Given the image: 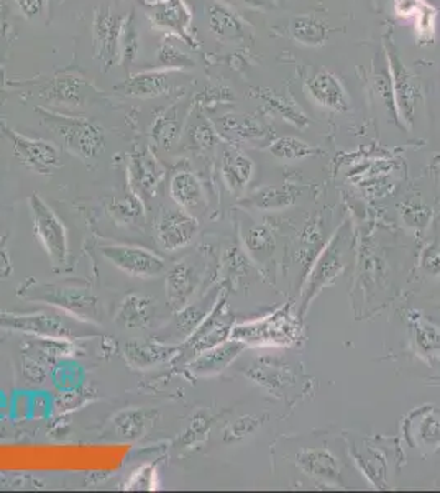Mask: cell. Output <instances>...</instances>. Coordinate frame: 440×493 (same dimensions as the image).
Masks as SVG:
<instances>
[{
    "mask_svg": "<svg viewBox=\"0 0 440 493\" xmlns=\"http://www.w3.org/2000/svg\"><path fill=\"white\" fill-rule=\"evenodd\" d=\"M409 419L407 433L415 438L417 448L437 449L440 446V413L432 407L415 411Z\"/></svg>",
    "mask_w": 440,
    "mask_h": 493,
    "instance_id": "cell-20",
    "label": "cell"
},
{
    "mask_svg": "<svg viewBox=\"0 0 440 493\" xmlns=\"http://www.w3.org/2000/svg\"><path fill=\"white\" fill-rule=\"evenodd\" d=\"M348 248H350V226L347 222L330 237L327 246H324L321 256L311 267V272L303 285V291L297 303V315H305L307 307H311L314 298L321 293L322 289L329 287L332 281L344 272L347 265Z\"/></svg>",
    "mask_w": 440,
    "mask_h": 493,
    "instance_id": "cell-2",
    "label": "cell"
},
{
    "mask_svg": "<svg viewBox=\"0 0 440 493\" xmlns=\"http://www.w3.org/2000/svg\"><path fill=\"white\" fill-rule=\"evenodd\" d=\"M170 195L173 201L186 213L197 217L207 209L204 187L195 173L178 171L171 179Z\"/></svg>",
    "mask_w": 440,
    "mask_h": 493,
    "instance_id": "cell-16",
    "label": "cell"
},
{
    "mask_svg": "<svg viewBox=\"0 0 440 493\" xmlns=\"http://www.w3.org/2000/svg\"><path fill=\"white\" fill-rule=\"evenodd\" d=\"M2 130H4V136H7L14 145V152L26 168L38 171V173H50L55 168H60V152L56 146H53V144L20 136L15 130L5 127L4 124H2Z\"/></svg>",
    "mask_w": 440,
    "mask_h": 493,
    "instance_id": "cell-10",
    "label": "cell"
},
{
    "mask_svg": "<svg viewBox=\"0 0 440 493\" xmlns=\"http://www.w3.org/2000/svg\"><path fill=\"white\" fill-rule=\"evenodd\" d=\"M2 20H4V4L0 0V26H2Z\"/></svg>",
    "mask_w": 440,
    "mask_h": 493,
    "instance_id": "cell-47",
    "label": "cell"
},
{
    "mask_svg": "<svg viewBox=\"0 0 440 493\" xmlns=\"http://www.w3.org/2000/svg\"><path fill=\"white\" fill-rule=\"evenodd\" d=\"M263 425V418L255 415H245L235 419L232 425L227 426L224 431V441L234 444V442L244 441L246 438L254 436Z\"/></svg>",
    "mask_w": 440,
    "mask_h": 493,
    "instance_id": "cell-38",
    "label": "cell"
},
{
    "mask_svg": "<svg viewBox=\"0 0 440 493\" xmlns=\"http://www.w3.org/2000/svg\"><path fill=\"white\" fill-rule=\"evenodd\" d=\"M245 347V344L238 340H225L219 346L204 350L203 354L195 356L189 364V370L195 377H211V375L220 374L242 354V350Z\"/></svg>",
    "mask_w": 440,
    "mask_h": 493,
    "instance_id": "cell-15",
    "label": "cell"
},
{
    "mask_svg": "<svg viewBox=\"0 0 440 493\" xmlns=\"http://www.w3.org/2000/svg\"><path fill=\"white\" fill-rule=\"evenodd\" d=\"M255 163L246 155L227 148L222 155V176L232 193H240L254 176Z\"/></svg>",
    "mask_w": 440,
    "mask_h": 493,
    "instance_id": "cell-23",
    "label": "cell"
},
{
    "mask_svg": "<svg viewBox=\"0 0 440 493\" xmlns=\"http://www.w3.org/2000/svg\"><path fill=\"white\" fill-rule=\"evenodd\" d=\"M246 375L258 385L265 387L275 397H283L285 391L295 383V377L289 370V367L285 366L280 360H271V358L256 360Z\"/></svg>",
    "mask_w": 440,
    "mask_h": 493,
    "instance_id": "cell-18",
    "label": "cell"
},
{
    "mask_svg": "<svg viewBox=\"0 0 440 493\" xmlns=\"http://www.w3.org/2000/svg\"><path fill=\"white\" fill-rule=\"evenodd\" d=\"M423 268L429 275H440V246H432L425 248L423 256Z\"/></svg>",
    "mask_w": 440,
    "mask_h": 493,
    "instance_id": "cell-44",
    "label": "cell"
},
{
    "mask_svg": "<svg viewBox=\"0 0 440 493\" xmlns=\"http://www.w3.org/2000/svg\"><path fill=\"white\" fill-rule=\"evenodd\" d=\"M153 311H155V305L148 297L128 295L120 305L119 311L115 315V321L124 329H145L152 323Z\"/></svg>",
    "mask_w": 440,
    "mask_h": 493,
    "instance_id": "cell-24",
    "label": "cell"
},
{
    "mask_svg": "<svg viewBox=\"0 0 440 493\" xmlns=\"http://www.w3.org/2000/svg\"><path fill=\"white\" fill-rule=\"evenodd\" d=\"M301 319L293 307H281L276 313L250 323L237 324L232 327L230 339L255 347H285L299 339Z\"/></svg>",
    "mask_w": 440,
    "mask_h": 493,
    "instance_id": "cell-3",
    "label": "cell"
},
{
    "mask_svg": "<svg viewBox=\"0 0 440 493\" xmlns=\"http://www.w3.org/2000/svg\"><path fill=\"white\" fill-rule=\"evenodd\" d=\"M160 165L150 154H140L132 160L130 166V176H132V186L140 199H150L156 186L160 183Z\"/></svg>",
    "mask_w": 440,
    "mask_h": 493,
    "instance_id": "cell-22",
    "label": "cell"
},
{
    "mask_svg": "<svg viewBox=\"0 0 440 493\" xmlns=\"http://www.w3.org/2000/svg\"><path fill=\"white\" fill-rule=\"evenodd\" d=\"M168 77H170V73H145L125 83L122 86V89L127 96H134V97L160 96L168 87Z\"/></svg>",
    "mask_w": 440,
    "mask_h": 493,
    "instance_id": "cell-32",
    "label": "cell"
},
{
    "mask_svg": "<svg viewBox=\"0 0 440 493\" xmlns=\"http://www.w3.org/2000/svg\"><path fill=\"white\" fill-rule=\"evenodd\" d=\"M390 60L391 86L396 101V111L399 119L406 124L407 127H413L415 122V103H417V83L415 76L409 73L406 65L401 61L398 53L391 48L388 52Z\"/></svg>",
    "mask_w": 440,
    "mask_h": 493,
    "instance_id": "cell-11",
    "label": "cell"
},
{
    "mask_svg": "<svg viewBox=\"0 0 440 493\" xmlns=\"http://www.w3.org/2000/svg\"><path fill=\"white\" fill-rule=\"evenodd\" d=\"M109 213L124 226H138L144 222V203L138 196H127L109 206Z\"/></svg>",
    "mask_w": 440,
    "mask_h": 493,
    "instance_id": "cell-34",
    "label": "cell"
},
{
    "mask_svg": "<svg viewBox=\"0 0 440 493\" xmlns=\"http://www.w3.org/2000/svg\"><path fill=\"white\" fill-rule=\"evenodd\" d=\"M102 256L120 272L134 278H153L166 270V262L142 246H109L102 248Z\"/></svg>",
    "mask_w": 440,
    "mask_h": 493,
    "instance_id": "cell-7",
    "label": "cell"
},
{
    "mask_svg": "<svg viewBox=\"0 0 440 493\" xmlns=\"http://www.w3.org/2000/svg\"><path fill=\"white\" fill-rule=\"evenodd\" d=\"M0 327L55 340L83 339L95 336L91 324L81 321L58 307L55 311H38L26 315L0 313Z\"/></svg>",
    "mask_w": 440,
    "mask_h": 493,
    "instance_id": "cell-1",
    "label": "cell"
},
{
    "mask_svg": "<svg viewBox=\"0 0 440 493\" xmlns=\"http://www.w3.org/2000/svg\"><path fill=\"white\" fill-rule=\"evenodd\" d=\"M153 18L158 25L165 26L173 32H178L187 38L191 12L183 0H165L155 5Z\"/></svg>",
    "mask_w": 440,
    "mask_h": 493,
    "instance_id": "cell-26",
    "label": "cell"
},
{
    "mask_svg": "<svg viewBox=\"0 0 440 493\" xmlns=\"http://www.w3.org/2000/svg\"><path fill=\"white\" fill-rule=\"evenodd\" d=\"M391 175V165L386 162H373L364 165L360 170L352 173L350 178L354 179L356 186H362L370 191L373 187L385 186Z\"/></svg>",
    "mask_w": 440,
    "mask_h": 493,
    "instance_id": "cell-35",
    "label": "cell"
},
{
    "mask_svg": "<svg viewBox=\"0 0 440 493\" xmlns=\"http://www.w3.org/2000/svg\"><path fill=\"white\" fill-rule=\"evenodd\" d=\"M197 283H199V277L193 267L179 264L171 268L166 278V293H168L170 307L175 311L186 307L191 297L195 295Z\"/></svg>",
    "mask_w": 440,
    "mask_h": 493,
    "instance_id": "cell-19",
    "label": "cell"
},
{
    "mask_svg": "<svg viewBox=\"0 0 440 493\" xmlns=\"http://www.w3.org/2000/svg\"><path fill=\"white\" fill-rule=\"evenodd\" d=\"M244 242H245L248 254L255 258H265V257L271 256L275 246H276L275 236H273L270 227H266L263 224L250 226L244 236Z\"/></svg>",
    "mask_w": 440,
    "mask_h": 493,
    "instance_id": "cell-33",
    "label": "cell"
},
{
    "mask_svg": "<svg viewBox=\"0 0 440 493\" xmlns=\"http://www.w3.org/2000/svg\"><path fill=\"white\" fill-rule=\"evenodd\" d=\"M399 216L406 227L415 230V232H421V230L427 229V226L431 224L432 209L423 203L409 201V203L399 206Z\"/></svg>",
    "mask_w": 440,
    "mask_h": 493,
    "instance_id": "cell-37",
    "label": "cell"
},
{
    "mask_svg": "<svg viewBox=\"0 0 440 493\" xmlns=\"http://www.w3.org/2000/svg\"><path fill=\"white\" fill-rule=\"evenodd\" d=\"M161 61L165 65H170L171 68H181V66H193V61L187 58L186 55L179 53L176 48L165 45L160 52Z\"/></svg>",
    "mask_w": 440,
    "mask_h": 493,
    "instance_id": "cell-43",
    "label": "cell"
},
{
    "mask_svg": "<svg viewBox=\"0 0 440 493\" xmlns=\"http://www.w3.org/2000/svg\"><path fill=\"white\" fill-rule=\"evenodd\" d=\"M435 17H437V12L427 4H423V7L417 10V14H415V34H417L419 42H432L434 30H435Z\"/></svg>",
    "mask_w": 440,
    "mask_h": 493,
    "instance_id": "cell-39",
    "label": "cell"
},
{
    "mask_svg": "<svg viewBox=\"0 0 440 493\" xmlns=\"http://www.w3.org/2000/svg\"><path fill=\"white\" fill-rule=\"evenodd\" d=\"M197 230H199L197 217L179 207L161 213L155 226V236L163 250L175 252L186 246L195 237Z\"/></svg>",
    "mask_w": 440,
    "mask_h": 493,
    "instance_id": "cell-9",
    "label": "cell"
},
{
    "mask_svg": "<svg viewBox=\"0 0 440 493\" xmlns=\"http://www.w3.org/2000/svg\"><path fill=\"white\" fill-rule=\"evenodd\" d=\"M220 128L224 134L235 136L238 140H258L266 136V130L263 127L262 122L246 114H229L220 120Z\"/></svg>",
    "mask_w": 440,
    "mask_h": 493,
    "instance_id": "cell-30",
    "label": "cell"
},
{
    "mask_svg": "<svg viewBox=\"0 0 440 493\" xmlns=\"http://www.w3.org/2000/svg\"><path fill=\"white\" fill-rule=\"evenodd\" d=\"M176 352L175 347L158 344V342H146V344H128L125 347V357L136 368H150L166 362Z\"/></svg>",
    "mask_w": 440,
    "mask_h": 493,
    "instance_id": "cell-27",
    "label": "cell"
},
{
    "mask_svg": "<svg viewBox=\"0 0 440 493\" xmlns=\"http://www.w3.org/2000/svg\"><path fill=\"white\" fill-rule=\"evenodd\" d=\"M43 122H48L55 134L61 136L69 150L79 155L81 158H95L104 150V134L101 128L91 122L61 116H48Z\"/></svg>",
    "mask_w": 440,
    "mask_h": 493,
    "instance_id": "cell-6",
    "label": "cell"
},
{
    "mask_svg": "<svg viewBox=\"0 0 440 493\" xmlns=\"http://www.w3.org/2000/svg\"><path fill=\"white\" fill-rule=\"evenodd\" d=\"M305 93L324 109L334 112H345L350 109L347 91L335 75L327 69H321L311 79L305 81Z\"/></svg>",
    "mask_w": 440,
    "mask_h": 493,
    "instance_id": "cell-12",
    "label": "cell"
},
{
    "mask_svg": "<svg viewBox=\"0 0 440 493\" xmlns=\"http://www.w3.org/2000/svg\"><path fill=\"white\" fill-rule=\"evenodd\" d=\"M28 298L43 301L50 307L75 316L85 323L99 321V301L93 289L76 285H43L30 289Z\"/></svg>",
    "mask_w": 440,
    "mask_h": 493,
    "instance_id": "cell-4",
    "label": "cell"
},
{
    "mask_svg": "<svg viewBox=\"0 0 440 493\" xmlns=\"http://www.w3.org/2000/svg\"><path fill=\"white\" fill-rule=\"evenodd\" d=\"M117 428H119L120 436L124 438H138L140 434L144 433L145 426V413L142 411H127V413H122L117 418Z\"/></svg>",
    "mask_w": 440,
    "mask_h": 493,
    "instance_id": "cell-40",
    "label": "cell"
},
{
    "mask_svg": "<svg viewBox=\"0 0 440 493\" xmlns=\"http://www.w3.org/2000/svg\"><path fill=\"white\" fill-rule=\"evenodd\" d=\"M30 211L35 236L42 242L51 262L56 267H65L68 262V236L60 217L38 195L30 197Z\"/></svg>",
    "mask_w": 440,
    "mask_h": 493,
    "instance_id": "cell-5",
    "label": "cell"
},
{
    "mask_svg": "<svg viewBox=\"0 0 440 493\" xmlns=\"http://www.w3.org/2000/svg\"><path fill=\"white\" fill-rule=\"evenodd\" d=\"M53 91V94L65 103L79 104L81 101V83L77 77H65V81L55 86Z\"/></svg>",
    "mask_w": 440,
    "mask_h": 493,
    "instance_id": "cell-42",
    "label": "cell"
},
{
    "mask_svg": "<svg viewBox=\"0 0 440 493\" xmlns=\"http://www.w3.org/2000/svg\"><path fill=\"white\" fill-rule=\"evenodd\" d=\"M289 34L305 46H322L327 42L329 28L319 18L299 15L289 22Z\"/></svg>",
    "mask_w": 440,
    "mask_h": 493,
    "instance_id": "cell-28",
    "label": "cell"
},
{
    "mask_svg": "<svg viewBox=\"0 0 440 493\" xmlns=\"http://www.w3.org/2000/svg\"><path fill=\"white\" fill-rule=\"evenodd\" d=\"M301 195H303V187L297 186L295 183H278V185L260 187L246 199H242L240 205L254 211L276 213L296 205Z\"/></svg>",
    "mask_w": 440,
    "mask_h": 493,
    "instance_id": "cell-13",
    "label": "cell"
},
{
    "mask_svg": "<svg viewBox=\"0 0 440 493\" xmlns=\"http://www.w3.org/2000/svg\"><path fill=\"white\" fill-rule=\"evenodd\" d=\"M256 96L280 119L286 120L289 124H293L295 127L305 128L309 126V119H307L305 112L288 96L275 93V91H270V89H258Z\"/></svg>",
    "mask_w": 440,
    "mask_h": 493,
    "instance_id": "cell-25",
    "label": "cell"
},
{
    "mask_svg": "<svg viewBox=\"0 0 440 493\" xmlns=\"http://www.w3.org/2000/svg\"><path fill=\"white\" fill-rule=\"evenodd\" d=\"M220 289L214 288L207 297H204L199 303L185 307L179 309L176 316V323H175V334L176 337L186 339L195 334V329L204 323V319L211 315L212 309L219 301Z\"/></svg>",
    "mask_w": 440,
    "mask_h": 493,
    "instance_id": "cell-21",
    "label": "cell"
},
{
    "mask_svg": "<svg viewBox=\"0 0 440 493\" xmlns=\"http://www.w3.org/2000/svg\"><path fill=\"white\" fill-rule=\"evenodd\" d=\"M181 130H183V119L179 116V106L176 104L155 122L152 128L153 140L163 150H171L175 145L178 144Z\"/></svg>",
    "mask_w": 440,
    "mask_h": 493,
    "instance_id": "cell-29",
    "label": "cell"
},
{
    "mask_svg": "<svg viewBox=\"0 0 440 493\" xmlns=\"http://www.w3.org/2000/svg\"><path fill=\"white\" fill-rule=\"evenodd\" d=\"M189 136H191V140L197 148H209L212 145L219 142V136L215 134V130L212 128L211 124L205 122V120H199L197 124H195Z\"/></svg>",
    "mask_w": 440,
    "mask_h": 493,
    "instance_id": "cell-41",
    "label": "cell"
},
{
    "mask_svg": "<svg viewBox=\"0 0 440 493\" xmlns=\"http://www.w3.org/2000/svg\"><path fill=\"white\" fill-rule=\"evenodd\" d=\"M423 4V0H393V9L399 17H411L417 14Z\"/></svg>",
    "mask_w": 440,
    "mask_h": 493,
    "instance_id": "cell-46",
    "label": "cell"
},
{
    "mask_svg": "<svg viewBox=\"0 0 440 493\" xmlns=\"http://www.w3.org/2000/svg\"><path fill=\"white\" fill-rule=\"evenodd\" d=\"M270 152L278 160L295 162V160H305L309 156L319 154V150L307 144L305 140H299L296 136H278L270 145Z\"/></svg>",
    "mask_w": 440,
    "mask_h": 493,
    "instance_id": "cell-31",
    "label": "cell"
},
{
    "mask_svg": "<svg viewBox=\"0 0 440 493\" xmlns=\"http://www.w3.org/2000/svg\"><path fill=\"white\" fill-rule=\"evenodd\" d=\"M232 327H234V316L230 315L225 299H222V303L217 301L211 315L204 319V323L189 337V342L186 344L189 356L195 358V356L203 354L204 350L212 349L222 342L229 340Z\"/></svg>",
    "mask_w": 440,
    "mask_h": 493,
    "instance_id": "cell-8",
    "label": "cell"
},
{
    "mask_svg": "<svg viewBox=\"0 0 440 493\" xmlns=\"http://www.w3.org/2000/svg\"><path fill=\"white\" fill-rule=\"evenodd\" d=\"M15 2L26 18L38 17L46 10V0H15Z\"/></svg>",
    "mask_w": 440,
    "mask_h": 493,
    "instance_id": "cell-45",
    "label": "cell"
},
{
    "mask_svg": "<svg viewBox=\"0 0 440 493\" xmlns=\"http://www.w3.org/2000/svg\"><path fill=\"white\" fill-rule=\"evenodd\" d=\"M297 468L313 478L340 484L342 482V468L340 462L329 449H305L296 456Z\"/></svg>",
    "mask_w": 440,
    "mask_h": 493,
    "instance_id": "cell-17",
    "label": "cell"
},
{
    "mask_svg": "<svg viewBox=\"0 0 440 493\" xmlns=\"http://www.w3.org/2000/svg\"><path fill=\"white\" fill-rule=\"evenodd\" d=\"M209 24H211L212 32H215L222 38L234 40V38H240L244 35L240 20L232 12L219 7V5L212 7L209 12Z\"/></svg>",
    "mask_w": 440,
    "mask_h": 493,
    "instance_id": "cell-36",
    "label": "cell"
},
{
    "mask_svg": "<svg viewBox=\"0 0 440 493\" xmlns=\"http://www.w3.org/2000/svg\"><path fill=\"white\" fill-rule=\"evenodd\" d=\"M407 326L411 344L415 354L429 366L440 362V327L429 321L421 311H411L407 315Z\"/></svg>",
    "mask_w": 440,
    "mask_h": 493,
    "instance_id": "cell-14",
    "label": "cell"
}]
</instances>
